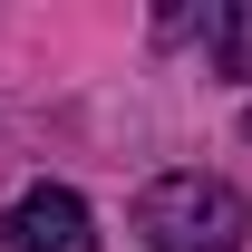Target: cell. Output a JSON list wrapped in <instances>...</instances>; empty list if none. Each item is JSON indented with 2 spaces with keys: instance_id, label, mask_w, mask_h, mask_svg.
Wrapping results in <instances>:
<instances>
[{
  "instance_id": "cell-4",
  "label": "cell",
  "mask_w": 252,
  "mask_h": 252,
  "mask_svg": "<svg viewBox=\"0 0 252 252\" xmlns=\"http://www.w3.org/2000/svg\"><path fill=\"white\" fill-rule=\"evenodd\" d=\"M243 136H252V107H243Z\"/></svg>"
},
{
  "instance_id": "cell-2",
  "label": "cell",
  "mask_w": 252,
  "mask_h": 252,
  "mask_svg": "<svg viewBox=\"0 0 252 252\" xmlns=\"http://www.w3.org/2000/svg\"><path fill=\"white\" fill-rule=\"evenodd\" d=\"M0 252H97V214L68 185H30L0 204Z\"/></svg>"
},
{
  "instance_id": "cell-1",
  "label": "cell",
  "mask_w": 252,
  "mask_h": 252,
  "mask_svg": "<svg viewBox=\"0 0 252 252\" xmlns=\"http://www.w3.org/2000/svg\"><path fill=\"white\" fill-rule=\"evenodd\" d=\"M136 233H146V252H243L252 243V194L233 175L185 165V175H156L136 194Z\"/></svg>"
},
{
  "instance_id": "cell-3",
  "label": "cell",
  "mask_w": 252,
  "mask_h": 252,
  "mask_svg": "<svg viewBox=\"0 0 252 252\" xmlns=\"http://www.w3.org/2000/svg\"><path fill=\"white\" fill-rule=\"evenodd\" d=\"M204 39H214V68H223V78H252V0L204 10Z\"/></svg>"
}]
</instances>
